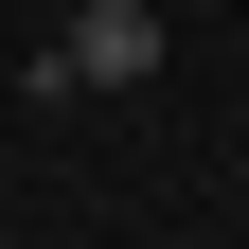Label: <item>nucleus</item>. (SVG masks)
Wrapping results in <instances>:
<instances>
[{"instance_id":"obj_1","label":"nucleus","mask_w":249,"mask_h":249,"mask_svg":"<svg viewBox=\"0 0 249 249\" xmlns=\"http://www.w3.org/2000/svg\"><path fill=\"white\" fill-rule=\"evenodd\" d=\"M142 71H160V18H142V0H89L71 36L36 53V89H142Z\"/></svg>"}]
</instances>
